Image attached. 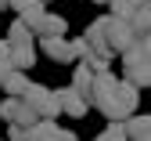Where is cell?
I'll list each match as a JSON object with an SVG mask.
<instances>
[{
  "label": "cell",
  "instance_id": "6da1fadb",
  "mask_svg": "<svg viewBox=\"0 0 151 141\" xmlns=\"http://www.w3.org/2000/svg\"><path fill=\"white\" fill-rule=\"evenodd\" d=\"M7 44H11V69H18V72H25V69H32V62H36V33L18 18V22H11V29H7Z\"/></svg>",
  "mask_w": 151,
  "mask_h": 141
},
{
  "label": "cell",
  "instance_id": "7a4b0ae2",
  "mask_svg": "<svg viewBox=\"0 0 151 141\" xmlns=\"http://www.w3.org/2000/svg\"><path fill=\"white\" fill-rule=\"evenodd\" d=\"M137 87L133 83H126V80H119V87H115V94H111V102L101 109V116L108 119V123H122V119H129V116H137Z\"/></svg>",
  "mask_w": 151,
  "mask_h": 141
},
{
  "label": "cell",
  "instance_id": "3957f363",
  "mask_svg": "<svg viewBox=\"0 0 151 141\" xmlns=\"http://www.w3.org/2000/svg\"><path fill=\"white\" fill-rule=\"evenodd\" d=\"M40 47H43V54L50 58V62H79L83 51H86L83 36H79V40H68V36H47V40H40Z\"/></svg>",
  "mask_w": 151,
  "mask_h": 141
},
{
  "label": "cell",
  "instance_id": "277c9868",
  "mask_svg": "<svg viewBox=\"0 0 151 141\" xmlns=\"http://www.w3.org/2000/svg\"><path fill=\"white\" fill-rule=\"evenodd\" d=\"M25 105L40 116V119H54V116L61 112L58 91H50V87H43V83H32V87L25 91Z\"/></svg>",
  "mask_w": 151,
  "mask_h": 141
},
{
  "label": "cell",
  "instance_id": "5b68a950",
  "mask_svg": "<svg viewBox=\"0 0 151 141\" xmlns=\"http://www.w3.org/2000/svg\"><path fill=\"white\" fill-rule=\"evenodd\" d=\"M0 119H7L11 127H36L40 123V116L25 105V98H4L0 102Z\"/></svg>",
  "mask_w": 151,
  "mask_h": 141
},
{
  "label": "cell",
  "instance_id": "8992f818",
  "mask_svg": "<svg viewBox=\"0 0 151 141\" xmlns=\"http://www.w3.org/2000/svg\"><path fill=\"white\" fill-rule=\"evenodd\" d=\"M115 87H119V80L111 76V72H97V76H93V91H90V102H93V109H97V112H101V109L111 102Z\"/></svg>",
  "mask_w": 151,
  "mask_h": 141
},
{
  "label": "cell",
  "instance_id": "52a82bcc",
  "mask_svg": "<svg viewBox=\"0 0 151 141\" xmlns=\"http://www.w3.org/2000/svg\"><path fill=\"white\" fill-rule=\"evenodd\" d=\"M58 102H61V112H68L72 119H83V116L90 112V102H86L79 91H72V87L58 91Z\"/></svg>",
  "mask_w": 151,
  "mask_h": 141
},
{
  "label": "cell",
  "instance_id": "ba28073f",
  "mask_svg": "<svg viewBox=\"0 0 151 141\" xmlns=\"http://www.w3.org/2000/svg\"><path fill=\"white\" fill-rule=\"evenodd\" d=\"M65 29H68V22L61 15H50V11H43V18L32 26V33L40 36V40H47V36H65Z\"/></svg>",
  "mask_w": 151,
  "mask_h": 141
},
{
  "label": "cell",
  "instance_id": "9c48e42d",
  "mask_svg": "<svg viewBox=\"0 0 151 141\" xmlns=\"http://www.w3.org/2000/svg\"><path fill=\"white\" fill-rule=\"evenodd\" d=\"M122 80L133 83L137 91L151 87V62H129V65H122Z\"/></svg>",
  "mask_w": 151,
  "mask_h": 141
},
{
  "label": "cell",
  "instance_id": "30bf717a",
  "mask_svg": "<svg viewBox=\"0 0 151 141\" xmlns=\"http://www.w3.org/2000/svg\"><path fill=\"white\" fill-rule=\"evenodd\" d=\"M11 7L22 15V22H25L29 29L40 22V18H43V11H47V4H43V0H11Z\"/></svg>",
  "mask_w": 151,
  "mask_h": 141
},
{
  "label": "cell",
  "instance_id": "8fae6325",
  "mask_svg": "<svg viewBox=\"0 0 151 141\" xmlns=\"http://www.w3.org/2000/svg\"><path fill=\"white\" fill-rule=\"evenodd\" d=\"M126 137H129V141H151V112L129 116V119H126Z\"/></svg>",
  "mask_w": 151,
  "mask_h": 141
},
{
  "label": "cell",
  "instance_id": "7c38bea8",
  "mask_svg": "<svg viewBox=\"0 0 151 141\" xmlns=\"http://www.w3.org/2000/svg\"><path fill=\"white\" fill-rule=\"evenodd\" d=\"M126 22H129V33H133V40H137V44H140V40H147V36H151V7L126 15Z\"/></svg>",
  "mask_w": 151,
  "mask_h": 141
},
{
  "label": "cell",
  "instance_id": "4fadbf2b",
  "mask_svg": "<svg viewBox=\"0 0 151 141\" xmlns=\"http://www.w3.org/2000/svg\"><path fill=\"white\" fill-rule=\"evenodd\" d=\"M93 76H97V72H93V69H86L83 62L76 65V72H72V91H79L86 102H90V91H93Z\"/></svg>",
  "mask_w": 151,
  "mask_h": 141
},
{
  "label": "cell",
  "instance_id": "5bb4252c",
  "mask_svg": "<svg viewBox=\"0 0 151 141\" xmlns=\"http://www.w3.org/2000/svg\"><path fill=\"white\" fill-rule=\"evenodd\" d=\"M0 87L7 91V98H25V91H29L32 83H29V76H25V72H18V69H11V72H7V80H4V83H0Z\"/></svg>",
  "mask_w": 151,
  "mask_h": 141
},
{
  "label": "cell",
  "instance_id": "9a60e30c",
  "mask_svg": "<svg viewBox=\"0 0 151 141\" xmlns=\"http://www.w3.org/2000/svg\"><path fill=\"white\" fill-rule=\"evenodd\" d=\"M111 15H119V18H126V15H133V11H144V7H151V0H111Z\"/></svg>",
  "mask_w": 151,
  "mask_h": 141
},
{
  "label": "cell",
  "instance_id": "2e32d148",
  "mask_svg": "<svg viewBox=\"0 0 151 141\" xmlns=\"http://www.w3.org/2000/svg\"><path fill=\"white\" fill-rule=\"evenodd\" d=\"M93 141H129V137H126V123H108V130L97 134Z\"/></svg>",
  "mask_w": 151,
  "mask_h": 141
},
{
  "label": "cell",
  "instance_id": "e0dca14e",
  "mask_svg": "<svg viewBox=\"0 0 151 141\" xmlns=\"http://www.w3.org/2000/svg\"><path fill=\"white\" fill-rule=\"evenodd\" d=\"M0 65H11V44L0 40Z\"/></svg>",
  "mask_w": 151,
  "mask_h": 141
},
{
  "label": "cell",
  "instance_id": "ac0fdd59",
  "mask_svg": "<svg viewBox=\"0 0 151 141\" xmlns=\"http://www.w3.org/2000/svg\"><path fill=\"white\" fill-rule=\"evenodd\" d=\"M7 72H11V65H0V83L7 80Z\"/></svg>",
  "mask_w": 151,
  "mask_h": 141
},
{
  "label": "cell",
  "instance_id": "d6986e66",
  "mask_svg": "<svg viewBox=\"0 0 151 141\" xmlns=\"http://www.w3.org/2000/svg\"><path fill=\"white\" fill-rule=\"evenodd\" d=\"M140 44H144V54L151 58V36H147V40H140Z\"/></svg>",
  "mask_w": 151,
  "mask_h": 141
},
{
  "label": "cell",
  "instance_id": "ffe728a7",
  "mask_svg": "<svg viewBox=\"0 0 151 141\" xmlns=\"http://www.w3.org/2000/svg\"><path fill=\"white\" fill-rule=\"evenodd\" d=\"M4 7H11V0H0V11H4Z\"/></svg>",
  "mask_w": 151,
  "mask_h": 141
},
{
  "label": "cell",
  "instance_id": "44dd1931",
  "mask_svg": "<svg viewBox=\"0 0 151 141\" xmlns=\"http://www.w3.org/2000/svg\"><path fill=\"white\" fill-rule=\"evenodd\" d=\"M93 4H111V0H93Z\"/></svg>",
  "mask_w": 151,
  "mask_h": 141
},
{
  "label": "cell",
  "instance_id": "7402d4cb",
  "mask_svg": "<svg viewBox=\"0 0 151 141\" xmlns=\"http://www.w3.org/2000/svg\"><path fill=\"white\" fill-rule=\"evenodd\" d=\"M43 4H50V0H43Z\"/></svg>",
  "mask_w": 151,
  "mask_h": 141
}]
</instances>
